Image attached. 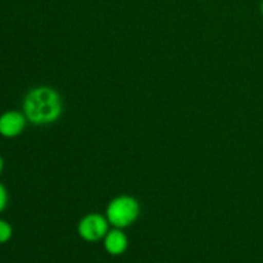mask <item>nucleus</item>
<instances>
[{
  "mask_svg": "<svg viewBox=\"0 0 263 263\" xmlns=\"http://www.w3.org/2000/svg\"><path fill=\"white\" fill-rule=\"evenodd\" d=\"M23 113L33 125H50L63 113V103L59 92L50 86H36L23 99Z\"/></svg>",
  "mask_w": 263,
  "mask_h": 263,
  "instance_id": "f257e3e1",
  "label": "nucleus"
},
{
  "mask_svg": "<svg viewBox=\"0 0 263 263\" xmlns=\"http://www.w3.org/2000/svg\"><path fill=\"white\" fill-rule=\"evenodd\" d=\"M140 216V203L131 195H120L108 203L105 217L113 228L126 229Z\"/></svg>",
  "mask_w": 263,
  "mask_h": 263,
  "instance_id": "f03ea898",
  "label": "nucleus"
},
{
  "mask_svg": "<svg viewBox=\"0 0 263 263\" xmlns=\"http://www.w3.org/2000/svg\"><path fill=\"white\" fill-rule=\"evenodd\" d=\"M109 221L105 216L99 215V213H89L80 220L77 225V233L82 240L97 243L104 239V236L109 231Z\"/></svg>",
  "mask_w": 263,
  "mask_h": 263,
  "instance_id": "7ed1b4c3",
  "label": "nucleus"
},
{
  "mask_svg": "<svg viewBox=\"0 0 263 263\" xmlns=\"http://www.w3.org/2000/svg\"><path fill=\"white\" fill-rule=\"evenodd\" d=\"M27 123L25 113L7 110L0 116V135L4 138H17L23 133Z\"/></svg>",
  "mask_w": 263,
  "mask_h": 263,
  "instance_id": "20e7f679",
  "label": "nucleus"
},
{
  "mask_svg": "<svg viewBox=\"0 0 263 263\" xmlns=\"http://www.w3.org/2000/svg\"><path fill=\"white\" fill-rule=\"evenodd\" d=\"M104 248L110 256H121L128 248V239L123 233V229L113 228L104 236Z\"/></svg>",
  "mask_w": 263,
  "mask_h": 263,
  "instance_id": "39448f33",
  "label": "nucleus"
},
{
  "mask_svg": "<svg viewBox=\"0 0 263 263\" xmlns=\"http://www.w3.org/2000/svg\"><path fill=\"white\" fill-rule=\"evenodd\" d=\"M13 234V229L9 222L5 220H0V244H4L10 240Z\"/></svg>",
  "mask_w": 263,
  "mask_h": 263,
  "instance_id": "423d86ee",
  "label": "nucleus"
},
{
  "mask_svg": "<svg viewBox=\"0 0 263 263\" xmlns=\"http://www.w3.org/2000/svg\"><path fill=\"white\" fill-rule=\"evenodd\" d=\"M8 204V192L4 185L0 182V213L7 208Z\"/></svg>",
  "mask_w": 263,
  "mask_h": 263,
  "instance_id": "0eeeda50",
  "label": "nucleus"
},
{
  "mask_svg": "<svg viewBox=\"0 0 263 263\" xmlns=\"http://www.w3.org/2000/svg\"><path fill=\"white\" fill-rule=\"evenodd\" d=\"M3 167H4V161H3V158L0 157V174H2L3 171Z\"/></svg>",
  "mask_w": 263,
  "mask_h": 263,
  "instance_id": "6e6552de",
  "label": "nucleus"
},
{
  "mask_svg": "<svg viewBox=\"0 0 263 263\" xmlns=\"http://www.w3.org/2000/svg\"><path fill=\"white\" fill-rule=\"evenodd\" d=\"M261 12H262V15H263V2H262V5H261Z\"/></svg>",
  "mask_w": 263,
  "mask_h": 263,
  "instance_id": "1a4fd4ad",
  "label": "nucleus"
}]
</instances>
